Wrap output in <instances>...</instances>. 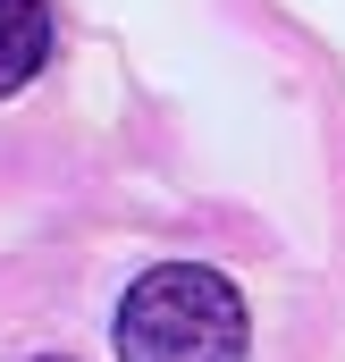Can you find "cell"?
Returning <instances> with one entry per match:
<instances>
[{
    "mask_svg": "<svg viewBox=\"0 0 345 362\" xmlns=\"http://www.w3.org/2000/svg\"><path fill=\"white\" fill-rule=\"evenodd\" d=\"M118 362H245V295L202 262H160L118 303Z\"/></svg>",
    "mask_w": 345,
    "mask_h": 362,
    "instance_id": "cell-1",
    "label": "cell"
},
{
    "mask_svg": "<svg viewBox=\"0 0 345 362\" xmlns=\"http://www.w3.org/2000/svg\"><path fill=\"white\" fill-rule=\"evenodd\" d=\"M51 59V17L42 0H0V93H17Z\"/></svg>",
    "mask_w": 345,
    "mask_h": 362,
    "instance_id": "cell-2",
    "label": "cell"
},
{
    "mask_svg": "<svg viewBox=\"0 0 345 362\" xmlns=\"http://www.w3.org/2000/svg\"><path fill=\"white\" fill-rule=\"evenodd\" d=\"M42 362H68V354H42Z\"/></svg>",
    "mask_w": 345,
    "mask_h": 362,
    "instance_id": "cell-3",
    "label": "cell"
}]
</instances>
